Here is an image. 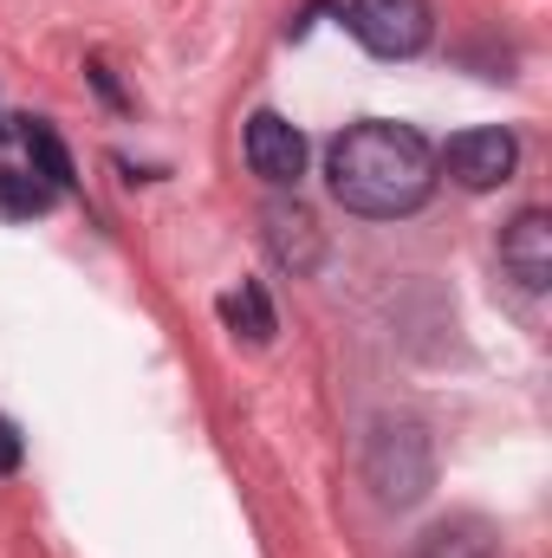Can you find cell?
I'll return each instance as SVG.
<instances>
[{"mask_svg":"<svg viewBox=\"0 0 552 558\" xmlns=\"http://www.w3.org/2000/svg\"><path fill=\"white\" fill-rule=\"evenodd\" d=\"M325 182L351 215L397 221V215H416L435 195V149L410 124L371 118V124H351L325 149Z\"/></svg>","mask_w":552,"mask_h":558,"instance_id":"cell-1","label":"cell"},{"mask_svg":"<svg viewBox=\"0 0 552 558\" xmlns=\"http://www.w3.org/2000/svg\"><path fill=\"white\" fill-rule=\"evenodd\" d=\"M364 487L377 494V507L410 513L435 487V441L416 416H377L364 435Z\"/></svg>","mask_w":552,"mask_h":558,"instance_id":"cell-2","label":"cell"},{"mask_svg":"<svg viewBox=\"0 0 552 558\" xmlns=\"http://www.w3.org/2000/svg\"><path fill=\"white\" fill-rule=\"evenodd\" d=\"M345 26L371 59H416L435 39V7L429 0H351Z\"/></svg>","mask_w":552,"mask_h":558,"instance_id":"cell-3","label":"cell"},{"mask_svg":"<svg viewBox=\"0 0 552 558\" xmlns=\"http://www.w3.org/2000/svg\"><path fill=\"white\" fill-rule=\"evenodd\" d=\"M435 169H448L455 189L488 195V189L514 182V169H520V143H514V131H501V124H481V131L448 137V149L435 156Z\"/></svg>","mask_w":552,"mask_h":558,"instance_id":"cell-4","label":"cell"},{"mask_svg":"<svg viewBox=\"0 0 552 558\" xmlns=\"http://www.w3.org/2000/svg\"><path fill=\"white\" fill-rule=\"evenodd\" d=\"M261 234H267V254H274L292 279H305V274L325 267V228H319V215H312L299 195H274V202L261 208Z\"/></svg>","mask_w":552,"mask_h":558,"instance_id":"cell-5","label":"cell"},{"mask_svg":"<svg viewBox=\"0 0 552 558\" xmlns=\"http://www.w3.org/2000/svg\"><path fill=\"white\" fill-rule=\"evenodd\" d=\"M248 169L267 189H292L305 175V137L279 118V111H254L248 118Z\"/></svg>","mask_w":552,"mask_h":558,"instance_id":"cell-6","label":"cell"},{"mask_svg":"<svg viewBox=\"0 0 552 558\" xmlns=\"http://www.w3.org/2000/svg\"><path fill=\"white\" fill-rule=\"evenodd\" d=\"M501 267L520 279L527 292H547L552 286V215L547 208H520L501 228Z\"/></svg>","mask_w":552,"mask_h":558,"instance_id":"cell-7","label":"cell"},{"mask_svg":"<svg viewBox=\"0 0 552 558\" xmlns=\"http://www.w3.org/2000/svg\"><path fill=\"white\" fill-rule=\"evenodd\" d=\"M410 558H501V546H494L488 520H442L416 539Z\"/></svg>","mask_w":552,"mask_h":558,"instance_id":"cell-8","label":"cell"},{"mask_svg":"<svg viewBox=\"0 0 552 558\" xmlns=\"http://www.w3.org/2000/svg\"><path fill=\"white\" fill-rule=\"evenodd\" d=\"M221 318H228L235 331H248V344H274V331H279V318H274V305H267V292H261V279H241V292L221 299Z\"/></svg>","mask_w":552,"mask_h":558,"instance_id":"cell-9","label":"cell"},{"mask_svg":"<svg viewBox=\"0 0 552 558\" xmlns=\"http://www.w3.org/2000/svg\"><path fill=\"white\" fill-rule=\"evenodd\" d=\"M52 202H59L52 182H39L33 169H7V162H0V215H7V221H33V215H46Z\"/></svg>","mask_w":552,"mask_h":558,"instance_id":"cell-10","label":"cell"},{"mask_svg":"<svg viewBox=\"0 0 552 558\" xmlns=\"http://www.w3.org/2000/svg\"><path fill=\"white\" fill-rule=\"evenodd\" d=\"M20 143H26V156H33V175H39V182H52L59 195H65V189L79 182V175H72V156H65V143L52 137V124L26 118V131H20Z\"/></svg>","mask_w":552,"mask_h":558,"instance_id":"cell-11","label":"cell"},{"mask_svg":"<svg viewBox=\"0 0 552 558\" xmlns=\"http://www.w3.org/2000/svg\"><path fill=\"white\" fill-rule=\"evenodd\" d=\"M13 468H20V428L0 416V474H13Z\"/></svg>","mask_w":552,"mask_h":558,"instance_id":"cell-12","label":"cell"},{"mask_svg":"<svg viewBox=\"0 0 552 558\" xmlns=\"http://www.w3.org/2000/svg\"><path fill=\"white\" fill-rule=\"evenodd\" d=\"M0 137H7V124H0Z\"/></svg>","mask_w":552,"mask_h":558,"instance_id":"cell-13","label":"cell"}]
</instances>
